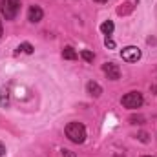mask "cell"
I'll return each mask as SVG.
<instances>
[{
	"label": "cell",
	"mask_w": 157,
	"mask_h": 157,
	"mask_svg": "<svg viewBox=\"0 0 157 157\" xmlns=\"http://www.w3.org/2000/svg\"><path fill=\"white\" fill-rule=\"evenodd\" d=\"M141 104H143V95L139 91H130L122 97V106L124 108L135 110V108H141Z\"/></svg>",
	"instance_id": "cell-3"
},
{
	"label": "cell",
	"mask_w": 157,
	"mask_h": 157,
	"mask_svg": "<svg viewBox=\"0 0 157 157\" xmlns=\"http://www.w3.org/2000/svg\"><path fill=\"white\" fill-rule=\"evenodd\" d=\"M104 44H106V46H108V48H112V49H113V48H115V42H113V40L110 39V37H106V40H104Z\"/></svg>",
	"instance_id": "cell-13"
},
{
	"label": "cell",
	"mask_w": 157,
	"mask_h": 157,
	"mask_svg": "<svg viewBox=\"0 0 157 157\" xmlns=\"http://www.w3.org/2000/svg\"><path fill=\"white\" fill-rule=\"evenodd\" d=\"M0 104H2L4 108L9 104V90H7V88H2V90H0Z\"/></svg>",
	"instance_id": "cell-10"
},
{
	"label": "cell",
	"mask_w": 157,
	"mask_h": 157,
	"mask_svg": "<svg viewBox=\"0 0 157 157\" xmlns=\"http://www.w3.org/2000/svg\"><path fill=\"white\" fill-rule=\"evenodd\" d=\"M86 90H88V93H90L91 97H99V95L102 93V88H101L97 82H93V80L86 84Z\"/></svg>",
	"instance_id": "cell-7"
},
{
	"label": "cell",
	"mask_w": 157,
	"mask_h": 157,
	"mask_svg": "<svg viewBox=\"0 0 157 157\" xmlns=\"http://www.w3.org/2000/svg\"><path fill=\"white\" fill-rule=\"evenodd\" d=\"M66 137L71 141V143H84L86 141V128H84V124H80V122H70L68 126H66Z\"/></svg>",
	"instance_id": "cell-1"
},
{
	"label": "cell",
	"mask_w": 157,
	"mask_h": 157,
	"mask_svg": "<svg viewBox=\"0 0 157 157\" xmlns=\"http://www.w3.org/2000/svg\"><path fill=\"white\" fill-rule=\"evenodd\" d=\"M121 57H122V60H126V62H137V60L141 59V49H139L137 46H126V48H122Z\"/></svg>",
	"instance_id": "cell-4"
},
{
	"label": "cell",
	"mask_w": 157,
	"mask_h": 157,
	"mask_svg": "<svg viewBox=\"0 0 157 157\" xmlns=\"http://www.w3.org/2000/svg\"><path fill=\"white\" fill-rule=\"evenodd\" d=\"M113 29H115V26H113V22H112V20H106V22H102V24H101V31H102L106 37H110V35L113 33Z\"/></svg>",
	"instance_id": "cell-8"
},
{
	"label": "cell",
	"mask_w": 157,
	"mask_h": 157,
	"mask_svg": "<svg viewBox=\"0 0 157 157\" xmlns=\"http://www.w3.org/2000/svg\"><path fill=\"white\" fill-rule=\"evenodd\" d=\"M146 157H150V155H146Z\"/></svg>",
	"instance_id": "cell-18"
},
{
	"label": "cell",
	"mask_w": 157,
	"mask_h": 157,
	"mask_svg": "<svg viewBox=\"0 0 157 157\" xmlns=\"http://www.w3.org/2000/svg\"><path fill=\"white\" fill-rule=\"evenodd\" d=\"M102 70H104L106 77H108V78H112V80H117L119 75H121V71H119L117 64H113V62H106V64L102 66Z\"/></svg>",
	"instance_id": "cell-5"
},
{
	"label": "cell",
	"mask_w": 157,
	"mask_h": 157,
	"mask_svg": "<svg viewBox=\"0 0 157 157\" xmlns=\"http://www.w3.org/2000/svg\"><path fill=\"white\" fill-rule=\"evenodd\" d=\"M18 51H24V53H33V46L29 44V42H22L20 46H18Z\"/></svg>",
	"instance_id": "cell-11"
},
{
	"label": "cell",
	"mask_w": 157,
	"mask_h": 157,
	"mask_svg": "<svg viewBox=\"0 0 157 157\" xmlns=\"http://www.w3.org/2000/svg\"><path fill=\"white\" fill-rule=\"evenodd\" d=\"M2 31H4V29H2V20H0V37H2Z\"/></svg>",
	"instance_id": "cell-16"
},
{
	"label": "cell",
	"mask_w": 157,
	"mask_h": 157,
	"mask_svg": "<svg viewBox=\"0 0 157 157\" xmlns=\"http://www.w3.org/2000/svg\"><path fill=\"white\" fill-rule=\"evenodd\" d=\"M62 57H64L66 60H75V59H77V51H75L71 46H66V48L62 49Z\"/></svg>",
	"instance_id": "cell-9"
},
{
	"label": "cell",
	"mask_w": 157,
	"mask_h": 157,
	"mask_svg": "<svg viewBox=\"0 0 157 157\" xmlns=\"http://www.w3.org/2000/svg\"><path fill=\"white\" fill-rule=\"evenodd\" d=\"M42 17H44V11L40 9L39 6H31V7H29V11H28V18H29L31 22H40Z\"/></svg>",
	"instance_id": "cell-6"
},
{
	"label": "cell",
	"mask_w": 157,
	"mask_h": 157,
	"mask_svg": "<svg viewBox=\"0 0 157 157\" xmlns=\"http://www.w3.org/2000/svg\"><path fill=\"white\" fill-rule=\"evenodd\" d=\"M95 2H108V0H95Z\"/></svg>",
	"instance_id": "cell-17"
},
{
	"label": "cell",
	"mask_w": 157,
	"mask_h": 157,
	"mask_svg": "<svg viewBox=\"0 0 157 157\" xmlns=\"http://www.w3.org/2000/svg\"><path fill=\"white\" fill-rule=\"evenodd\" d=\"M20 6H22L20 0H2L0 2V13L6 17V20H13V18H17Z\"/></svg>",
	"instance_id": "cell-2"
},
{
	"label": "cell",
	"mask_w": 157,
	"mask_h": 157,
	"mask_svg": "<svg viewBox=\"0 0 157 157\" xmlns=\"http://www.w3.org/2000/svg\"><path fill=\"white\" fill-rule=\"evenodd\" d=\"M62 155L64 157H73V154H70V150H62Z\"/></svg>",
	"instance_id": "cell-15"
},
{
	"label": "cell",
	"mask_w": 157,
	"mask_h": 157,
	"mask_svg": "<svg viewBox=\"0 0 157 157\" xmlns=\"http://www.w3.org/2000/svg\"><path fill=\"white\" fill-rule=\"evenodd\" d=\"M80 57H82V59H84L86 62H93V57H95V55H93V53H91L90 49H82Z\"/></svg>",
	"instance_id": "cell-12"
},
{
	"label": "cell",
	"mask_w": 157,
	"mask_h": 157,
	"mask_svg": "<svg viewBox=\"0 0 157 157\" xmlns=\"http://www.w3.org/2000/svg\"><path fill=\"white\" fill-rule=\"evenodd\" d=\"M2 155H6V146L0 143V157H2Z\"/></svg>",
	"instance_id": "cell-14"
}]
</instances>
